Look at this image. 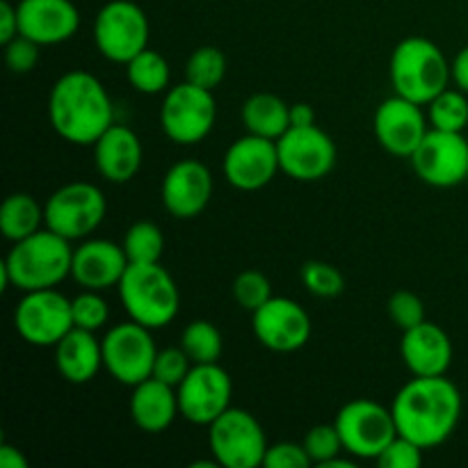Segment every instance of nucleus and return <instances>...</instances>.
I'll return each instance as SVG.
<instances>
[{
    "label": "nucleus",
    "mask_w": 468,
    "mask_h": 468,
    "mask_svg": "<svg viewBox=\"0 0 468 468\" xmlns=\"http://www.w3.org/2000/svg\"><path fill=\"white\" fill-rule=\"evenodd\" d=\"M315 112L309 103L291 105V126H314Z\"/></svg>",
    "instance_id": "a18cd8bd"
},
{
    "label": "nucleus",
    "mask_w": 468,
    "mask_h": 468,
    "mask_svg": "<svg viewBox=\"0 0 468 468\" xmlns=\"http://www.w3.org/2000/svg\"><path fill=\"white\" fill-rule=\"evenodd\" d=\"M14 327L18 336L37 347H55L73 324L71 300L55 288L23 292L14 309Z\"/></svg>",
    "instance_id": "f8f14e48"
},
{
    "label": "nucleus",
    "mask_w": 468,
    "mask_h": 468,
    "mask_svg": "<svg viewBox=\"0 0 468 468\" xmlns=\"http://www.w3.org/2000/svg\"><path fill=\"white\" fill-rule=\"evenodd\" d=\"M55 366L69 384H87L103 368V346L94 332L73 327L55 346Z\"/></svg>",
    "instance_id": "393cba45"
},
{
    "label": "nucleus",
    "mask_w": 468,
    "mask_h": 468,
    "mask_svg": "<svg viewBox=\"0 0 468 468\" xmlns=\"http://www.w3.org/2000/svg\"><path fill=\"white\" fill-rule=\"evenodd\" d=\"M181 347L192 364H218L222 355V334L208 320H192L181 334Z\"/></svg>",
    "instance_id": "c85d7f7f"
},
{
    "label": "nucleus",
    "mask_w": 468,
    "mask_h": 468,
    "mask_svg": "<svg viewBox=\"0 0 468 468\" xmlns=\"http://www.w3.org/2000/svg\"><path fill=\"white\" fill-rule=\"evenodd\" d=\"M428 119L430 128L437 131H451L462 133L468 126V99L466 91L457 90H443L441 94L434 96L428 103Z\"/></svg>",
    "instance_id": "c756f323"
},
{
    "label": "nucleus",
    "mask_w": 468,
    "mask_h": 468,
    "mask_svg": "<svg viewBox=\"0 0 468 468\" xmlns=\"http://www.w3.org/2000/svg\"><path fill=\"white\" fill-rule=\"evenodd\" d=\"M126 76L140 94H163L169 87V62L154 48H144L126 64Z\"/></svg>",
    "instance_id": "cd10ccee"
},
{
    "label": "nucleus",
    "mask_w": 468,
    "mask_h": 468,
    "mask_svg": "<svg viewBox=\"0 0 468 468\" xmlns=\"http://www.w3.org/2000/svg\"><path fill=\"white\" fill-rule=\"evenodd\" d=\"M224 76H227V58L215 46H201L187 58L186 80L192 85L215 91L222 85Z\"/></svg>",
    "instance_id": "2f4dec72"
},
{
    "label": "nucleus",
    "mask_w": 468,
    "mask_h": 468,
    "mask_svg": "<svg viewBox=\"0 0 468 468\" xmlns=\"http://www.w3.org/2000/svg\"><path fill=\"white\" fill-rule=\"evenodd\" d=\"M21 35L18 32V12L16 5H12L9 0H3L0 3V41L3 44H9L12 39Z\"/></svg>",
    "instance_id": "79ce46f5"
},
{
    "label": "nucleus",
    "mask_w": 468,
    "mask_h": 468,
    "mask_svg": "<svg viewBox=\"0 0 468 468\" xmlns=\"http://www.w3.org/2000/svg\"><path fill=\"white\" fill-rule=\"evenodd\" d=\"M375 462L382 468H416L423 464V448L398 434Z\"/></svg>",
    "instance_id": "58836bf2"
},
{
    "label": "nucleus",
    "mask_w": 468,
    "mask_h": 468,
    "mask_svg": "<svg viewBox=\"0 0 468 468\" xmlns=\"http://www.w3.org/2000/svg\"><path fill=\"white\" fill-rule=\"evenodd\" d=\"M41 227H46V208L27 192H14L0 206V231L7 240H23Z\"/></svg>",
    "instance_id": "bb28decb"
},
{
    "label": "nucleus",
    "mask_w": 468,
    "mask_h": 468,
    "mask_svg": "<svg viewBox=\"0 0 468 468\" xmlns=\"http://www.w3.org/2000/svg\"><path fill=\"white\" fill-rule=\"evenodd\" d=\"M268 446L263 428L247 410L229 407L208 425L210 455L224 468L263 466Z\"/></svg>",
    "instance_id": "423d86ee"
},
{
    "label": "nucleus",
    "mask_w": 468,
    "mask_h": 468,
    "mask_svg": "<svg viewBox=\"0 0 468 468\" xmlns=\"http://www.w3.org/2000/svg\"><path fill=\"white\" fill-rule=\"evenodd\" d=\"M233 297L245 311H259L268 300H272L270 279L259 270H245L233 279Z\"/></svg>",
    "instance_id": "72a5a7b5"
},
{
    "label": "nucleus",
    "mask_w": 468,
    "mask_h": 468,
    "mask_svg": "<svg viewBox=\"0 0 468 468\" xmlns=\"http://www.w3.org/2000/svg\"><path fill=\"white\" fill-rule=\"evenodd\" d=\"M0 466L3 468H27V457L23 455L21 448L12 446V443H3V446H0Z\"/></svg>",
    "instance_id": "c03bdc74"
},
{
    "label": "nucleus",
    "mask_w": 468,
    "mask_h": 468,
    "mask_svg": "<svg viewBox=\"0 0 468 468\" xmlns=\"http://www.w3.org/2000/svg\"><path fill=\"white\" fill-rule=\"evenodd\" d=\"M46 229L67 240H85L105 219L108 199L94 183L76 181L55 190L44 204Z\"/></svg>",
    "instance_id": "6e6552de"
},
{
    "label": "nucleus",
    "mask_w": 468,
    "mask_h": 468,
    "mask_svg": "<svg viewBox=\"0 0 468 468\" xmlns=\"http://www.w3.org/2000/svg\"><path fill=\"white\" fill-rule=\"evenodd\" d=\"M73 311V324L87 332H99L105 327L110 318V306L108 302L101 297L99 291H82L71 300Z\"/></svg>",
    "instance_id": "c9c22d12"
},
{
    "label": "nucleus",
    "mask_w": 468,
    "mask_h": 468,
    "mask_svg": "<svg viewBox=\"0 0 468 468\" xmlns=\"http://www.w3.org/2000/svg\"><path fill=\"white\" fill-rule=\"evenodd\" d=\"M343 446L356 460H378L384 448L398 437V425L391 407L375 400H352L336 414Z\"/></svg>",
    "instance_id": "9b49d317"
},
{
    "label": "nucleus",
    "mask_w": 468,
    "mask_h": 468,
    "mask_svg": "<svg viewBox=\"0 0 468 468\" xmlns=\"http://www.w3.org/2000/svg\"><path fill=\"white\" fill-rule=\"evenodd\" d=\"M18 32L39 46L64 44L80 27L73 0H21L16 5Z\"/></svg>",
    "instance_id": "6ab92c4d"
},
{
    "label": "nucleus",
    "mask_w": 468,
    "mask_h": 468,
    "mask_svg": "<svg viewBox=\"0 0 468 468\" xmlns=\"http://www.w3.org/2000/svg\"><path fill=\"white\" fill-rule=\"evenodd\" d=\"M218 103L210 90L181 82L167 90L160 108V126L174 144L192 146L204 142L215 128Z\"/></svg>",
    "instance_id": "0eeeda50"
},
{
    "label": "nucleus",
    "mask_w": 468,
    "mask_h": 468,
    "mask_svg": "<svg viewBox=\"0 0 468 468\" xmlns=\"http://www.w3.org/2000/svg\"><path fill=\"white\" fill-rule=\"evenodd\" d=\"M5 62L12 73H27L39 62V44L27 37L18 35L9 44H5Z\"/></svg>",
    "instance_id": "ea45409f"
},
{
    "label": "nucleus",
    "mask_w": 468,
    "mask_h": 468,
    "mask_svg": "<svg viewBox=\"0 0 468 468\" xmlns=\"http://www.w3.org/2000/svg\"><path fill=\"white\" fill-rule=\"evenodd\" d=\"M265 468H306L311 466V457L306 452L304 443L279 441L274 446H268L263 460Z\"/></svg>",
    "instance_id": "a19ab883"
},
{
    "label": "nucleus",
    "mask_w": 468,
    "mask_h": 468,
    "mask_svg": "<svg viewBox=\"0 0 468 468\" xmlns=\"http://www.w3.org/2000/svg\"><path fill=\"white\" fill-rule=\"evenodd\" d=\"M373 128L384 151L398 158H411V154L428 135L430 119L423 112V105L393 94L375 110Z\"/></svg>",
    "instance_id": "dca6fc26"
},
{
    "label": "nucleus",
    "mask_w": 468,
    "mask_h": 468,
    "mask_svg": "<svg viewBox=\"0 0 468 468\" xmlns=\"http://www.w3.org/2000/svg\"><path fill=\"white\" fill-rule=\"evenodd\" d=\"M154 329L144 327V324L128 320V323H119L101 338L103 346V368L117 379L123 387H135V384L144 382L154 375L155 356H158V347H155Z\"/></svg>",
    "instance_id": "9d476101"
},
{
    "label": "nucleus",
    "mask_w": 468,
    "mask_h": 468,
    "mask_svg": "<svg viewBox=\"0 0 468 468\" xmlns=\"http://www.w3.org/2000/svg\"><path fill=\"white\" fill-rule=\"evenodd\" d=\"M242 122H245L247 133L277 142L291 128V105L282 96L261 91L245 101Z\"/></svg>",
    "instance_id": "a878e982"
},
{
    "label": "nucleus",
    "mask_w": 468,
    "mask_h": 468,
    "mask_svg": "<svg viewBox=\"0 0 468 468\" xmlns=\"http://www.w3.org/2000/svg\"><path fill=\"white\" fill-rule=\"evenodd\" d=\"M302 443H304L306 452H309L311 464H318V466H324L327 462H332L334 457H338L343 451H346L341 434H338L336 425L334 423L314 425V428L306 432L304 441Z\"/></svg>",
    "instance_id": "f704fd0d"
},
{
    "label": "nucleus",
    "mask_w": 468,
    "mask_h": 468,
    "mask_svg": "<svg viewBox=\"0 0 468 468\" xmlns=\"http://www.w3.org/2000/svg\"><path fill=\"white\" fill-rule=\"evenodd\" d=\"M302 283L306 291L323 300H332L346 291V277L341 270L324 261H309L302 268Z\"/></svg>",
    "instance_id": "473e14b6"
},
{
    "label": "nucleus",
    "mask_w": 468,
    "mask_h": 468,
    "mask_svg": "<svg viewBox=\"0 0 468 468\" xmlns=\"http://www.w3.org/2000/svg\"><path fill=\"white\" fill-rule=\"evenodd\" d=\"M176 393L183 419L208 428L231 407L233 384L219 364H195Z\"/></svg>",
    "instance_id": "2eb2a0df"
},
{
    "label": "nucleus",
    "mask_w": 468,
    "mask_h": 468,
    "mask_svg": "<svg viewBox=\"0 0 468 468\" xmlns=\"http://www.w3.org/2000/svg\"><path fill=\"white\" fill-rule=\"evenodd\" d=\"M122 245L131 263H160L165 251V236L158 224L144 219L128 229Z\"/></svg>",
    "instance_id": "7c9ffc66"
},
{
    "label": "nucleus",
    "mask_w": 468,
    "mask_h": 468,
    "mask_svg": "<svg viewBox=\"0 0 468 468\" xmlns=\"http://www.w3.org/2000/svg\"><path fill=\"white\" fill-rule=\"evenodd\" d=\"M398 434L423 451L441 446L452 437L462 419V393L446 375L414 378L391 402Z\"/></svg>",
    "instance_id": "f257e3e1"
},
{
    "label": "nucleus",
    "mask_w": 468,
    "mask_h": 468,
    "mask_svg": "<svg viewBox=\"0 0 468 468\" xmlns=\"http://www.w3.org/2000/svg\"><path fill=\"white\" fill-rule=\"evenodd\" d=\"M48 119L62 140L94 146L114 123V105L103 82L90 71H69L48 94Z\"/></svg>",
    "instance_id": "f03ea898"
},
{
    "label": "nucleus",
    "mask_w": 468,
    "mask_h": 468,
    "mask_svg": "<svg viewBox=\"0 0 468 468\" xmlns=\"http://www.w3.org/2000/svg\"><path fill=\"white\" fill-rule=\"evenodd\" d=\"M391 85L398 96L428 105L452 80L451 62L434 41L425 37H407L393 48Z\"/></svg>",
    "instance_id": "39448f33"
},
{
    "label": "nucleus",
    "mask_w": 468,
    "mask_h": 468,
    "mask_svg": "<svg viewBox=\"0 0 468 468\" xmlns=\"http://www.w3.org/2000/svg\"><path fill=\"white\" fill-rule=\"evenodd\" d=\"M128 318L149 329L167 327L181 309V292L160 263H131L117 286Z\"/></svg>",
    "instance_id": "20e7f679"
},
{
    "label": "nucleus",
    "mask_w": 468,
    "mask_h": 468,
    "mask_svg": "<svg viewBox=\"0 0 468 468\" xmlns=\"http://www.w3.org/2000/svg\"><path fill=\"white\" fill-rule=\"evenodd\" d=\"M282 172L277 142L247 133L224 154V176L236 190L254 192L270 186Z\"/></svg>",
    "instance_id": "a211bd4d"
},
{
    "label": "nucleus",
    "mask_w": 468,
    "mask_h": 468,
    "mask_svg": "<svg viewBox=\"0 0 468 468\" xmlns=\"http://www.w3.org/2000/svg\"><path fill=\"white\" fill-rule=\"evenodd\" d=\"M190 356L186 355L181 346L178 347H165V350H158V356H155L154 364V375L151 378L160 379V382L169 384V387H178V384L186 379V375L190 373L192 368Z\"/></svg>",
    "instance_id": "e433bc0d"
},
{
    "label": "nucleus",
    "mask_w": 468,
    "mask_h": 468,
    "mask_svg": "<svg viewBox=\"0 0 468 468\" xmlns=\"http://www.w3.org/2000/svg\"><path fill=\"white\" fill-rule=\"evenodd\" d=\"M400 355L414 378H439L446 375L452 364L451 336L439 324L423 320L405 332Z\"/></svg>",
    "instance_id": "4be33fe9"
},
{
    "label": "nucleus",
    "mask_w": 468,
    "mask_h": 468,
    "mask_svg": "<svg viewBox=\"0 0 468 468\" xmlns=\"http://www.w3.org/2000/svg\"><path fill=\"white\" fill-rule=\"evenodd\" d=\"M466 183H468V176H466Z\"/></svg>",
    "instance_id": "49530a36"
},
{
    "label": "nucleus",
    "mask_w": 468,
    "mask_h": 468,
    "mask_svg": "<svg viewBox=\"0 0 468 468\" xmlns=\"http://www.w3.org/2000/svg\"><path fill=\"white\" fill-rule=\"evenodd\" d=\"M149 35L146 12L133 0H110L94 18L96 48L110 62H131L137 53L149 48Z\"/></svg>",
    "instance_id": "1a4fd4ad"
},
{
    "label": "nucleus",
    "mask_w": 468,
    "mask_h": 468,
    "mask_svg": "<svg viewBox=\"0 0 468 468\" xmlns=\"http://www.w3.org/2000/svg\"><path fill=\"white\" fill-rule=\"evenodd\" d=\"M178 414H181V407H178L176 387H169L155 378H149L133 387L131 416L133 423L142 432H165Z\"/></svg>",
    "instance_id": "b1692460"
},
{
    "label": "nucleus",
    "mask_w": 468,
    "mask_h": 468,
    "mask_svg": "<svg viewBox=\"0 0 468 468\" xmlns=\"http://www.w3.org/2000/svg\"><path fill=\"white\" fill-rule=\"evenodd\" d=\"M388 315H391L393 324L400 327L402 332L416 327L425 320V304L416 292L411 291H398L393 292L388 300Z\"/></svg>",
    "instance_id": "4c0bfd02"
},
{
    "label": "nucleus",
    "mask_w": 468,
    "mask_h": 468,
    "mask_svg": "<svg viewBox=\"0 0 468 468\" xmlns=\"http://www.w3.org/2000/svg\"><path fill=\"white\" fill-rule=\"evenodd\" d=\"M451 76L452 82L468 94V46H464L451 62Z\"/></svg>",
    "instance_id": "37998d69"
},
{
    "label": "nucleus",
    "mask_w": 468,
    "mask_h": 468,
    "mask_svg": "<svg viewBox=\"0 0 468 468\" xmlns=\"http://www.w3.org/2000/svg\"><path fill=\"white\" fill-rule=\"evenodd\" d=\"M210 197H213V174L199 160H181L165 174L163 204L174 218H197L206 210Z\"/></svg>",
    "instance_id": "aec40b11"
},
{
    "label": "nucleus",
    "mask_w": 468,
    "mask_h": 468,
    "mask_svg": "<svg viewBox=\"0 0 468 468\" xmlns=\"http://www.w3.org/2000/svg\"><path fill=\"white\" fill-rule=\"evenodd\" d=\"M282 172L302 183L327 176L336 165V144L323 128L291 126L277 140Z\"/></svg>",
    "instance_id": "ddd939ff"
},
{
    "label": "nucleus",
    "mask_w": 468,
    "mask_h": 468,
    "mask_svg": "<svg viewBox=\"0 0 468 468\" xmlns=\"http://www.w3.org/2000/svg\"><path fill=\"white\" fill-rule=\"evenodd\" d=\"M73 250L71 240L62 238L50 229H39L32 236L14 242L9 254L5 256L0 272H3V291L7 286L23 292L55 288L71 277Z\"/></svg>",
    "instance_id": "7ed1b4c3"
},
{
    "label": "nucleus",
    "mask_w": 468,
    "mask_h": 468,
    "mask_svg": "<svg viewBox=\"0 0 468 468\" xmlns=\"http://www.w3.org/2000/svg\"><path fill=\"white\" fill-rule=\"evenodd\" d=\"M128 265L131 261L123 251V245L103 240V238H91L73 250L71 277L82 291L103 292L119 286Z\"/></svg>",
    "instance_id": "412c9836"
},
{
    "label": "nucleus",
    "mask_w": 468,
    "mask_h": 468,
    "mask_svg": "<svg viewBox=\"0 0 468 468\" xmlns=\"http://www.w3.org/2000/svg\"><path fill=\"white\" fill-rule=\"evenodd\" d=\"M142 142L133 128L112 123L94 144V163L101 176L110 183H128L142 167Z\"/></svg>",
    "instance_id": "5701e85b"
},
{
    "label": "nucleus",
    "mask_w": 468,
    "mask_h": 468,
    "mask_svg": "<svg viewBox=\"0 0 468 468\" xmlns=\"http://www.w3.org/2000/svg\"><path fill=\"white\" fill-rule=\"evenodd\" d=\"M251 327L261 346L272 352H297L311 338V315L297 302L288 297H277L265 302L259 311H254Z\"/></svg>",
    "instance_id": "f3484780"
},
{
    "label": "nucleus",
    "mask_w": 468,
    "mask_h": 468,
    "mask_svg": "<svg viewBox=\"0 0 468 468\" xmlns=\"http://www.w3.org/2000/svg\"><path fill=\"white\" fill-rule=\"evenodd\" d=\"M410 160L423 183L432 187H455L468 176V142L462 133L430 128Z\"/></svg>",
    "instance_id": "4468645a"
}]
</instances>
